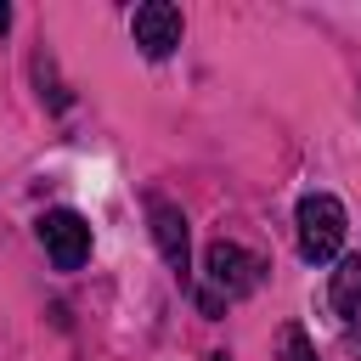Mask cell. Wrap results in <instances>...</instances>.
I'll return each instance as SVG.
<instances>
[{
	"label": "cell",
	"mask_w": 361,
	"mask_h": 361,
	"mask_svg": "<svg viewBox=\"0 0 361 361\" xmlns=\"http://www.w3.org/2000/svg\"><path fill=\"white\" fill-rule=\"evenodd\" d=\"M276 361H316V344H310V333L299 322H288L276 333Z\"/></svg>",
	"instance_id": "cell-7"
},
{
	"label": "cell",
	"mask_w": 361,
	"mask_h": 361,
	"mask_svg": "<svg viewBox=\"0 0 361 361\" xmlns=\"http://www.w3.org/2000/svg\"><path fill=\"white\" fill-rule=\"evenodd\" d=\"M209 361H226V355H209Z\"/></svg>",
	"instance_id": "cell-9"
},
{
	"label": "cell",
	"mask_w": 361,
	"mask_h": 361,
	"mask_svg": "<svg viewBox=\"0 0 361 361\" xmlns=\"http://www.w3.org/2000/svg\"><path fill=\"white\" fill-rule=\"evenodd\" d=\"M0 28H11V6H0Z\"/></svg>",
	"instance_id": "cell-8"
},
{
	"label": "cell",
	"mask_w": 361,
	"mask_h": 361,
	"mask_svg": "<svg viewBox=\"0 0 361 361\" xmlns=\"http://www.w3.org/2000/svg\"><path fill=\"white\" fill-rule=\"evenodd\" d=\"M180 11L169 6V0H147V6H135V17H130V34H135V45L147 51V56H169L175 45H180Z\"/></svg>",
	"instance_id": "cell-5"
},
{
	"label": "cell",
	"mask_w": 361,
	"mask_h": 361,
	"mask_svg": "<svg viewBox=\"0 0 361 361\" xmlns=\"http://www.w3.org/2000/svg\"><path fill=\"white\" fill-rule=\"evenodd\" d=\"M203 271H209V288L214 293H226V299H243V293H254L259 288V271H265V259H254L248 248H237V243H209V254H203Z\"/></svg>",
	"instance_id": "cell-2"
},
{
	"label": "cell",
	"mask_w": 361,
	"mask_h": 361,
	"mask_svg": "<svg viewBox=\"0 0 361 361\" xmlns=\"http://www.w3.org/2000/svg\"><path fill=\"white\" fill-rule=\"evenodd\" d=\"M147 220H152V243L164 254V265L175 276L192 271V237H186V214L169 203V197H147Z\"/></svg>",
	"instance_id": "cell-4"
},
{
	"label": "cell",
	"mask_w": 361,
	"mask_h": 361,
	"mask_svg": "<svg viewBox=\"0 0 361 361\" xmlns=\"http://www.w3.org/2000/svg\"><path fill=\"white\" fill-rule=\"evenodd\" d=\"M333 310L350 327H361V254H344L338 259V271H333Z\"/></svg>",
	"instance_id": "cell-6"
},
{
	"label": "cell",
	"mask_w": 361,
	"mask_h": 361,
	"mask_svg": "<svg viewBox=\"0 0 361 361\" xmlns=\"http://www.w3.org/2000/svg\"><path fill=\"white\" fill-rule=\"evenodd\" d=\"M39 243H45V254H51L56 271H79V265L90 259V226H85V214H73V209L39 214Z\"/></svg>",
	"instance_id": "cell-3"
},
{
	"label": "cell",
	"mask_w": 361,
	"mask_h": 361,
	"mask_svg": "<svg viewBox=\"0 0 361 361\" xmlns=\"http://www.w3.org/2000/svg\"><path fill=\"white\" fill-rule=\"evenodd\" d=\"M344 231H350V220H344V203H338V197L310 192V197L299 203V254H305L310 265L338 259V254H344Z\"/></svg>",
	"instance_id": "cell-1"
}]
</instances>
